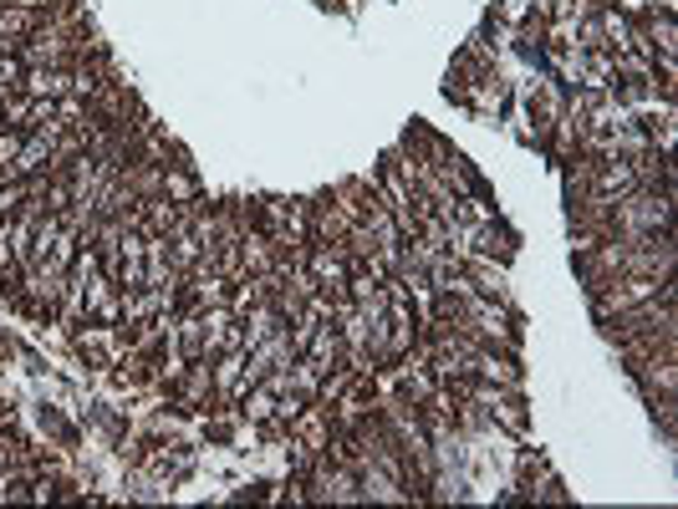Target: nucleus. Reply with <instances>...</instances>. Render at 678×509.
Returning a JSON list of instances; mask_svg holds the SVG:
<instances>
[{
  "mask_svg": "<svg viewBox=\"0 0 678 509\" xmlns=\"http://www.w3.org/2000/svg\"><path fill=\"white\" fill-rule=\"evenodd\" d=\"M653 296H678L674 276L668 280H658V276H612L602 291L591 296V311H597V321H602V316H612V311H628V305H637V301H653Z\"/></svg>",
  "mask_w": 678,
  "mask_h": 509,
  "instance_id": "obj_3",
  "label": "nucleus"
},
{
  "mask_svg": "<svg viewBox=\"0 0 678 509\" xmlns=\"http://www.w3.org/2000/svg\"><path fill=\"white\" fill-rule=\"evenodd\" d=\"M209 362H215V357H194V362H184L179 382L169 387L184 413H205V407L215 403V372H209Z\"/></svg>",
  "mask_w": 678,
  "mask_h": 509,
  "instance_id": "obj_6",
  "label": "nucleus"
},
{
  "mask_svg": "<svg viewBox=\"0 0 678 509\" xmlns=\"http://www.w3.org/2000/svg\"><path fill=\"white\" fill-rule=\"evenodd\" d=\"M455 250L459 255H485V261L510 265L520 240H516V230L495 215V219H485V224H455Z\"/></svg>",
  "mask_w": 678,
  "mask_h": 509,
  "instance_id": "obj_2",
  "label": "nucleus"
},
{
  "mask_svg": "<svg viewBox=\"0 0 678 509\" xmlns=\"http://www.w3.org/2000/svg\"><path fill=\"white\" fill-rule=\"evenodd\" d=\"M21 143H26V132H21V128H5V123H0V174H5V163L21 153Z\"/></svg>",
  "mask_w": 678,
  "mask_h": 509,
  "instance_id": "obj_19",
  "label": "nucleus"
},
{
  "mask_svg": "<svg viewBox=\"0 0 678 509\" xmlns=\"http://www.w3.org/2000/svg\"><path fill=\"white\" fill-rule=\"evenodd\" d=\"M678 296H653V301H637L628 311H612L602 316V332L607 342H628V336H643V332H674L678 326Z\"/></svg>",
  "mask_w": 678,
  "mask_h": 509,
  "instance_id": "obj_1",
  "label": "nucleus"
},
{
  "mask_svg": "<svg viewBox=\"0 0 678 509\" xmlns=\"http://www.w3.org/2000/svg\"><path fill=\"white\" fill-rule=\"evenodd\" d=\"M286 326V311L276 305V296H266V301H255L245 316H240V332H245V351L261 347L271 332H280Z\"/></svg>",
  "mask_w": 678,
  "mask_h": 509,
  "instance_id": "obj_10",
  "label": "nucleus"
},
{
  "mask_svg": "<svg viewBox=\"0 0 678 509\" xmlns=\"http://www.w3.org/2000/svg\"><path fill=\"white\" fill-rule=\"evenodd\" d=\"M209 372H215V403L235 407L240 403V378H245V347L220 351V357L209 362Z\"/></svg>",
  "mask_w": 678,
  "mask_h": 509,
  "instance_id": "obj_9",
  "label": "nucleus"
},
{
  "mask_svg": "<svg viewBox=\"0 0 678 509\" xmlns=\"http://www.w3.org/2000/svg\"><path fill=\"white\" fill-rule=\"evenodd\" d=\"M72 342L88 367H118L128 357V347H134V332L128 326H103V321H82V332Z\"/></svg>",
  "mask_w": 678,
  "mask_h": 509,
  "instance_id": "obj_4",
  "label": "nucleus"
},
{
  "mask_svg": "<svg viewBox=\"0 0 678 509\" xmlns=\"http://www.w3.org/2000/svg\"><path fill=\"white\" fill-rule=\"evenodd\" d=\"M5 219H11V215H5V209H0V224H5Z\"/></svg>",
  "mask_w": 678,
  "mask_h": 509,
  "instance_id": "obj_21",
  "label": "nucleus"
},
{
  "mask_svg": "<svg viewBox=\"0 0 678 509\" xmlns=\"http://www.w3.org/2000/svg\"><path fill=\"white\" fill-rule=\"evenodd\" d=\"M307 276L317 291L347 296V276H353V255L342 245H307Z\"/></svg>",
  "mask_w": 678,
  "mask_h": 509,
  "instance_id": "obj_5",
  "label": "nucleus"
},
{
  "mask_svg": "<svg viewBox=\"0 0 678 509\" xmlns=\"http://www.w3.org/2000/svg\"><path fill=\"white\" fill-rule=\"evenodd\" d=\"M276 387H266V382H255V387H251V393H245V397H240V403H235V413H240V418H245V423H255V428H266V423L271 418H276Z\"/></svg>",
  "mask_w": 678,
  "mask_h": 509,
  "instance_id": "obj_13",
  "label": "nucleus"
},
{
  "mask_svg": "<svg viewBox=\"0 0 678 509\" xmlns=\"http://www.w3.org/2000/svg\"><path fill=\"white\" fill-rule=\"evenodd\" d=\"M123 184L134 189V199H159L163 194V163H148V159L123 163Z\"/></svg>",
  "mask_w": 678,
  "mask_h": 509,
  "instance_id": "obj_12",
  "label": "nucleus"
},
{
  "mask_svg": "<svg viewBox=\"0 0 678 509\" xmlns=\"http://www.w3.org/2000/svg\"><path fill=\"white\" fill-rule=\"evenodd\" d=\"M301 362H307L317 378H326L332 367H342V332H337V321H322V326H317V336H311L307 351H301Z\"/></svg>",
  "mask_w": 678,
  "mask_h": 509,
  "instance_id": "obj_8",
  "label": "nucleus"
},
{
  "mask_svg": "<svg viewBox=\"0 0 678 509\" xmlns=\"http://www.w3.org/2000/svg\"><path fill=\"white\" fill-rule=\"evenodd\" d=\"M31 107H36V97H26V92H11V97L0 102V123H5V128L31 132Z\"/></svg>",
  "mask_w": 678,
  "mask_h": 509,
  "instance_id": "obj_17",
  "label": "nucleus"
},
{
  "mask_svg": "<svg viewBox=\"0 0 678 509\" xmlns=\"http://www.w3.org/2000/svg\"><path fill=\"white\" fill-rule=\"evenodd\" d=\"M163 199H174V204L199 199V178H194L184 163H169V169H163Z\"/></svg>",
  "mask_w": 678,
  "mask_h": 509,
  "instance_id": "obj_16",
  "label": "nucleus"
},
{
  "mask_svg": "<svg viewBox=\"0 0 678 509\" xmlns=\"http://www.w3.org/2000/svg\"><path fill=\"white\" fill-rule=\"evenodd\" d=\"M526 15H531V0H501V21H510V26H526Z\"/></svg>",
  "mask_w": 678,
  "mask_h": 509,
  "instance_id": "obj_20",
  "label": "nucleus"
},
{
  "mask_svg": "<svg viewBox=\"0 0 678 509\" xmlns=\"http://www.w3.org/2000/svg\"><path fill=\"white\" fill-rule=\"evenodd\" d=\"M291 393H301L307 403H317V393H322V378H317V372H311L301 357L291 362Z\"/></svg>",
  "mask_w": 678,
  "mask_h": 509,
  "instance_id": "obj_18",
  "label": "nucleus"
},
{
  "mask_svg": "<svg viewBox=\"0 0 678 509\" xmlns=\"http://www.w3.org/2000/svg\"><path fill=\"white\" fill-rule=\"evenodd\" d=\"M240 261H245V276H271L276 270V240L266 230H245L240 234Z\"/></svg>",
  "mask_w": 678,
  "mask_h": 509,
  "instance_id": "obj_11",
  "label": "nucleus"
},
{
  "mask_svg": "<svg viewBox=\"0 0 678 509\" xmlns=\"http://www.w3.org/2000/svg\"><path fill=\"white\" fill-rule=\"evenodd\" d=\"M464 280H470L480 296H490V301L516 305V301H510V265L485 261V255H464Z\"/></svg>",
  "mask_w": 678,
  "mask_h": 509,
  "instance_id": "obj_7",
  "label": "nucleus"
},
{
  "mask_svg": "<svg viewBox=\"0 0 678 509\" xmlns=\"http://www.w3.org/2000/svg\"><path fill=\"white\" fill-rule=\"evenodd\" d=\"M643 31H648V42H653V51H668V57H678V26H674V11H643Z\"/></svg>",
  "mask_w": 678,
  "mask_h": 509,
  "instance_id": "obj_14",
  "label": "nucleus"
},
{
  "mask_svg": "<svg viewBox=\"0 0 678 509\" xmlns=\"http://www.w3.org/2000/svg\"><path fill=\"white\" fill-rule=\"evenodd\" d=\"M597 21H602L607 51H628V36H633V15L618 11V5H602V11H597Z\"/></svg>",
  "mask_w": 678,
  "mask_h": 509,
  "instance_id": "obj_15",
  "label": "nucleus"
}]
</instances>
